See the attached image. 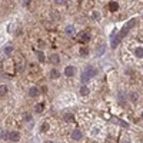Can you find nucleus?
<instances>
[{
	"label": "nucleus",
	"mask_w": 143,
	"mask_h": 143,
	"mask_svg": "<svg viewBox=\"0 0 143 143\" xmlns=\"http://www.w3.org/2000/svg\"><path fill=\"white\" fill-rule=\"evenodd\" d=\"M77 39H79V42L85 43V42H89L90 40V34H89V33H86V31H80V33L77 34Z\"/></svg>",
	"instance_id": "1"
},
{
	"label": "nucleus",
	"mask_w": 143,
	"mask_h": 143,
	"mask_svg": "<svg viewBox=\"0 0 143 143\" xmlns=\"http://www.w3.org/2000/svg\"><path fill=\"white\" fill-rule=\"evenodd\" d=\"M7 139L12 140V142H19L20 140V134H19V132H10L7 134Z\"/></svg>",
	"instance_id": "2"
},
{
	"label": "nucleus",
	"mask_w": 143,
	"mask_h": 143,
	"mask_svg": "<svg viewBox=\"0 0 143 143\" xmlns=\"http://www.w3.org/2000/svg\"><path fill=\"white\" fill-rule=\"evenodd\" d=\"M75 73H76V67L75 66H67L66 69H64V75H66L67 77L75 76Z\"/></svg>",
	"instance_id": "3"
},
{
	"label": "nucleus",
	"mask_w": 143,
	"mask_h": 143,
	"mask_svg": "<svg viewBox=\"0 0 143 143\" xmlns=\"http://www.w3.org/2000/svg\"><path fill=\"white\" fill-rule=\"evenodd\" d=\"M104 52H106V45L104 43H102L99 47H96V56H103Z\"/></svg>",
	"instance_id": "4"
},
{
	"label": "nucleus",
	"mask_w": 143,
	"mask_h": 143,
	"mask_svg": "<svg viewBox=\"0 0 143 143\" xmlns=\"http://www.w3.org/2000/svg\"><path fill=\"white\" fill-rule=\"evenodd\" d=\"M29 96L30 97H37L39 96V89L36 86H31L30 89H29Z\"/></svg>",
	"instance_id": "5"
},
{
	"label": "nucleus",
	"mask_w": 143,
	"mask_h": 143,
	"mask_svg": "<svg viewBox=\"0 0 143 143\" xmlns=\"http://www.w3.org/2000/svg\"><path fill=\"white\" fill-rule=\"evenodd\" d=\"M83 137V133H82L80 130H73L72 132V139H75V140H80Z\"/></svg>",
	"instance_id": "6"
},
{
	"label": "nucleus",
	"mask_w": 143,
	"mask_h": 143,
	"mask_svg": "<svg viewBox=\"0 0 143 143\" xmlns=\"http://www.w3.org/2000/svg\"><path fill=\"white\" fill-rule=\"evenodd\" d=\"M85 70L90 75V77H93V76H96V75H97V69H96V67H93V66H87Z\"/></svg>",
	"instance_id": "7"
},
{
	"label": "nucleus",
	"mask_w": 143,
	"mask_h": 143,
	"mask_svg": "<svg viewBox=\"0 0 143 143\" xmlns=\"http://www.w3.org/2000/svg\"><path fill=\"white\" fill-rule=\"evenodd\" d=\"M80 80H82V83H83V85H85V83H87V82L90 80V75L89 73H87V72H83V73H82V76H80Z\"/></svg>",
	"instance_id": "8"
},
{
	"label": "nucleus",
	"mask_w": 143,
	"mask_h": 143,
	"mask_svg": "<svg viewBox=\"0 0 143 143\" xmlns=\"http://www.w3.org/2000/svg\"><path fill=\"white\" fill-rule=\"evenodd\" d=\"M117 9H119V3H117V2L109 3V10H110V12H116Z\"/></svg>",
	"instance_id": "9"
},
{
	"label": "nucleus",
	"mask_w": 143,
	"mask_h": 143,
	"mask_svg": "<svg viewBox=\"0 0 143 143\" xmlns=\"http://www.w3.org/2000/svg\"><path fill=\"white\" fill-rule=\"evenodd\" d=\"M63 119L66 122H75V115H72V113H64L63 115Z\"/></svg>",
	"instance_id": "10"
},
{
	"label": "nucleus",
	"mask_w": 143,
	"mask_h": 143,
	"mask_svg": "<svg viewBox=\"0 0 143 143\" xmlns=\"http://www.w3.org/2000/svg\"><path fill=\"white\" fill-rule=\"evenodd\" d=\"M50 62L54 63V64H57V63L60 62V57H59L57 54H50Z\"/></svg>",
	"instance_id": "11"
},
{
	"label": "nucleus",
	"mask_w": 143,
	"mask_h": 143,
	"mask_svg": "<svg viewBox=\"0 0 143 143\" xmlns=\"http://www.w3.org/2000/svg\"><path fill=\"white\" fill-rule=\"evenodd\" d=\"M90 134H92V137L99 136V134H100V127H93V129H92V132H90Z\"/></svg>",
	"instance_id": "12"
},
{
	"label": "nucleus",
	"mask_w": 143,
	"mask_h": 143,
	"mask_svg": "<svg viewBox=\"0 0 143 143\" xmlns=\"http://www.w3.org/2000/svg\"><path fill=\"white\" fill-rule=\"evenodd\" d=\"M43 107H45V104H43V103H37V104L34 106V110L37 113H42V112H43Z\"/></svg>",
	"instance_id": "13"
},
{
	"label": "nucleus",
	"mask_w": 143,
	"mask_h": 143,
	"mask_svg": "<svg viewBox=\"0 0 143 143\" xmlns=\"http://www.w3.org/2000/svg\"><path fill=\"white\" fill-rule=\"evenodd\" d=\"M59 76H60V73H59V72L56 70V69H53V70H50V77H52V79H57Z\"/></svg>",
	"instance_id": "14"
},
{
	"label": "nucleus",
	"mask_w": 143,
	"mask_h": 143,
	"mask_svg": "<svg viewBox=\"0 0 143 143\" xmlns=\"http://www.w3.org/2000/svg\"><path fill=\"white\" fill-rule=\"evenodd\" d=\"M47 130H49V123H47V122H45V123H42V126H40V132L46 133Z\"/></svg>",
	"instance_id": "15"
},
{
	"label": "nucleus",
	"mask_w": 143,
	"mask_h": 143,
	"mask_svg": "<svg viewBox=\"0 0 143 143\" xmlns=\"http://www.w3.org/2000/svg\"><path fill=\"white\" fill-rule=\"evenodd\" d=\"M134 54H136L139 59H142L143 57V49H142V47H137V49L134 50Z\"/></svg>",
	"instance_id": "16"
},
{
	"label": "nucleus",
	"mask_w": 143,
	"mask_h": 143,
	"mask_svg": "<svg viewBox=\"0 0 143 143\" xmlns=\"http://www.w3.org/2000/svg\"><path fill=\"white\" fill-rule=\"evenodd\" d=\"M80 94L82 96H87V94H89V89H87L86 86H82L80 87Z\"/></svg>",
	"instance_id": "17"
},
{
	"label": "nucleus",
	"mask_w": 143,
	"mask_h": 143,
	"mask_svg": "<svg viewBox=\"0 0 143 143\" xmlns=\"http://www.w3.org/2000/svg\"><path fill=\"white\" fill-rule=\"evenodd\" d=\"M6 93H7V86L2 85V86H0V96H5Z\"/></svg>",
	"instance_id": "18"
},
{
	"label": "nucleus",
	"mask_w": 143,
	"mask_h": 143,
	"mask_svg": "<svg viewBox=\"0 0 143 143\" xmlns=\"http://www.w3.org/2000/svg\"><path fill=\"white\" fill-rule=\"evenodd\" d=\"M66 33L67 34H73V33H75V26H67L66 27Z\"/></svg>",
	"instance_id": "19"
},
{
	"label": "nucleus",
	"mask_w": 143,
	"mask_h": 143,
	"mask_svg": "<svg viewBox=\"0 0 143 143\" xmlns=\"http://www.w3.org/2000/svg\"><path fill=\"white\" fill-rule=\"evenodd\" d=\"M89 54V49L87 47H82L80 49V56H87Z\"/></svg>",
	"instance_id": "20"
},
{
	"label": "nucleus",
	"mask_w": 143,
	"mask_h": 143,
	"mask_svg": "<svg viewBox=\"0 0 143 143\" xmlns=\"http://www.w3.org/2000/svg\"><path fill=\"white\" fill-rule=\"evenodd\" d=\"M12 52H13V47H12V46H7V47H5V54H7V56H9Z\"/></svg>",
	"instance_id": "21"
},
{
	"label": "nucleus",
	"mask_w": 143,
	"mask_h": 143,
	"mask_svg": "<svg viewBox=\"0 0 143 143\" xmlns=\"http://www.w3.org/2000/svg\"><path fill=\"white\" fill-rule=\"evenodd\" d=\"M23 117H24V120H26V122H30L31 120V115H29V113H24Z\"/></svg>",
	"instance_id": "22"
},
{
	"label": "nucleus",
	"mask_w": 143,
	"mask_h": 143,
	"mask_svg": "<svg viewBox=\"0 0 143 143\" xmlns=\"http://www.w3.org/2000/svg\"><path fill=\"white\" fill-rule=\"evenodd\" d=\"M39 60H40V63L45 62V54H43V52H39Z\"/></svg>",
	"instance_id": "23"
},
{
	"label": "nucleus",
	"mask_w": 143,
	"mask_h": 143,
	"mask_svg": "<svg viewBox=\"0 0 143 143\" xmlns=\"http://www.w3.org/2000/svg\"><path fill=\"white\" fill-rule=\"evenodd\" d=\"M54 3H56V5H59V6H62V5H64V3H66V0H54Z\"/></svg>",
	"instance_id": "24"
},
{
	"label": "nucleus",
	"mask_w": 143,
	"mask_h": 143,
	"mask_svg": "<svg viewBox=\"0 0 143 143\" xmlns=\"http://www.w3.org/2000/svg\"><path fill=\"white\" fill-rule=\"evenodd\" d=\"M130 97H132L133 102H136V100H137V93H132V94H130Z\"/></svg>",
	"instance_id": "25"
},
{
	"label": "nucleus",
	"mask_w": 143,
	"mask_h": 143,
	"mask_svg": "<svg viewBox=\"0 0 143 143\" xmlns=\"http://www.w3.org/2000/svg\"><path fill=\"white\" fill-rule=\"evenodd\" d=\"M93 16H94L93 19H99V16H100V14H99V13H96V12H94V13H93Z\"/></svg>",
	"instance_id": "26"
},
{
	"label": "nucleus",
	"mask_w": 143,
	"mask_h": 143,
	"mask_svg": "<svg viewBox=\"0 0 143 143\" xmlns=\"http://www.w3.org/2000/svg\"><path fill=\"white\" fill-rule=\"evenodd\" d=\"M120 125L123 126V127H127V123H125V122H120Z\"/></svg>",
	"instance_id": "27"
}]
</instances>
